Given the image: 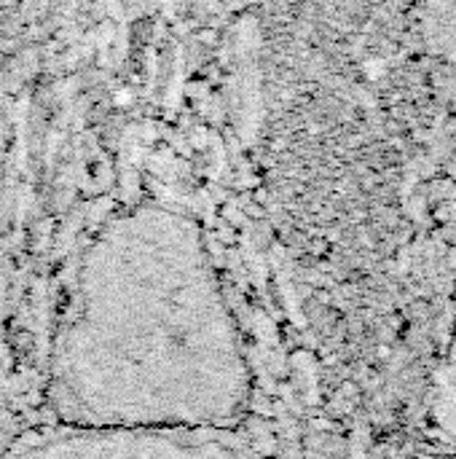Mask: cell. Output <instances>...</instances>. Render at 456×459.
<instances>
[{
	"mask_svg": "<svg viewBox=\"0 0 456 459\" xmlns=\"http://www.w3.org/2000/svg\"><path fill=\"white\" fill-rule=\"evenodd\" d=\"M43 395L54 422L73 428L223 433L237 425L250 371L188 218L151 210L99 239L56 317Z\"/></svg>",
	"mask_w": 456,
	"mask_h": 459,
	"instance_id": "6da1fadb",
	"label": "cell"
},
{
	"mask_svg": "<svg viewBox=\"0 0 456 459\" xmlns=\"http://www.w3.org/2000/svg\"><path fill=\"white\" fill-rule=\"evenodd\" d=\"M220 433L97 430L51 422L0 449V459H239Z\"/></svg>",
	"mask_w": 456,
	"mask_h": 459,
	"instance_id": "7a4b0ae2",
	"label": "cell"
}]
</instances>
